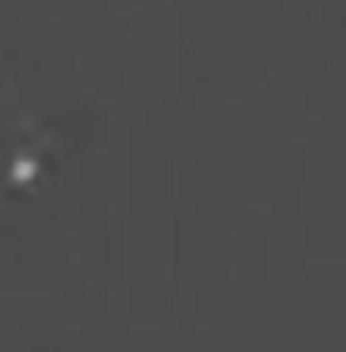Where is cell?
<instances>
[{
  "label": "cell",
  "instance_id": "1",
  "mask_svg": "<svg viewBox=\"0 0 346 352\" xmlns=\"http://www.w3.org/2000/svg\"><path fill=\"white\" fill-rule=\"evenodd\" d=\"M31 173H34V167H31V164H19V167H16V176H19V179H25V176H31Z\"/></svg>",
  "mask_w": 346,
  "mask_h": 352
}]
</instances>
